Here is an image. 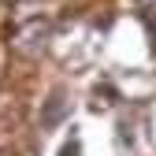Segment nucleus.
I'll list each match as a JSON object with an SVG mask.
<instances>
[{"label":"nucleus","instance_id":"1","mask_svg":"<svg viewBox=\"0 0 156 156\" xmlns=\"http://www.w3.org/2000/svg\"><path fill=\"white\" fill-rule=\"evenodd\" d=\"M63 156H78V141H71V145L63 149Z\"/></svg>","mask_w":156,"mask_h":156}]
</instances>
